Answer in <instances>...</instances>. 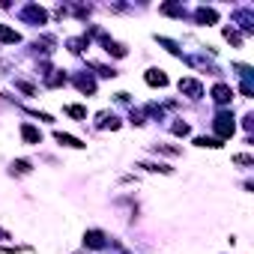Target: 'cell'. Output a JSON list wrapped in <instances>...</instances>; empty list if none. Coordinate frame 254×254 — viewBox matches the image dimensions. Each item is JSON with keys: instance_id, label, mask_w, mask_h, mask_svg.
I'll return each mask as SVG.
<instances>
[{"instance_id": "obj_7", "label": "cell", "mask_w": 254, "mask_h": 254, "mask_svg": "<svg viewBox=\"0 0 254 254\" xmlns=\"http://www.w3.org/2000/svg\"><path fill=\"white\" fill-rule=\"evenodd\" d=\"M147 84H150V87H168V75H165L162 69H150V72H147Z\"/></svg>"}, {"instance_id": "obj_3", "label": "cell", "mask_w": 254, "mask_h": 254, "mask_svg": "<svg viewBox=\"0 0 254 254\" xmlns=\"http://www.w3.org/2000/svg\"><path fill=\"white\" fill-rule=\"evenodd\" d=\"M180 93H186V96H191V99H200V96H203V87H200V81H194V78H183V81H180Z\"/></svg>"}, {"instance_id": "obj_11", "label": "cell", "mask_w": 254, "mask_h": 254, "mask_svg": "<svg viewBox=\"0 0 254 254\" xmlns=\"http://www.w3.org/2000/svg\"><path fill=\"white\" fill-rule=\"evenodd\" d=\"M54 138H57V144H60V147H72V150H81V147H84L78 138H72V135H63V132H57Z\"/></svg>"}, {"instance_id": "obj_26", "label": "cell", "mask_w": 254, "mask_h": 254, "mask_svg": "<svg viewBox=\"0 0 254 254\" xmlns=\"http://www.w3.org/2000/svg\"><path fill=\"white\" fill-rule=\"evenodd\" d=\"M132 123L141 126V123H144V114H141V111H132Z\"/></svg>"}, {"instance_id": "obj_25", "label": "cell", "mask_w": 254, "mask_h": 254, "mask_svg": "<svg viewBox=\"0 0 254 254\" xmlns=\"http://www.w3.org/2000/svg\"><path fill=\"white\" fill-rule=\"evenodd\" d=\"M239 90H242V96H254V87H251V81H242V87H239Z\"/></svg>"}, {"instance_id": "obj_10", "label": "cell", "mask_w": 254, "mask_h": 254, "mask_svg": "<svg viewBox=\"0 0 254 254\" xmlns=\"http://www.w3.org/2000/svg\"><path fill=\"white\" fill-rule=\"evenodd\" d=\"M194 15H197L200 24H215V21H218V12H215V9H206V6H200Z\"/></svg>"}, {"instance_id": "obj_23", "label": "cell", "mask_w": 254, "mask_h": 254, "mask_svg": "<svg viewBox=\"0 0 254 254\" xmlns=\"http://www.w3.org/2000/svg\"><path fill=\"white\" fill-rule=\"evenodd\" d=\"M233 162H236V165H242V168H248V165H254V159H251V156H245V153H239V156H233Z\"/></svg>"}, {"instance_id": "obj_20", "label": "cell", "mask_w": 254, "mask_h": 254, "mask_svg": "<svg viewBox=\"0 0 254 254\" xmlns=\"http://www.w3.org/2000/svg\"><path fill=\"white\" fill-rule=\"evenodd\" d=\"M194 144H197V147H212V150H218V147H221V141H218V138H194Z\"/></svg>"}, {"instance_id": "obj_12", "label": "cell", "mask_w": 254, "mask_h": 254, "mask_svg": "<svg viewBox=\"0 0 254 254\" xmlns=\"http://www.w3.org/2000/svg\"><path fill=\"white\" fill-rule=\"evenodd\" d=\"M0 42H6V45H15V42H21V36H18L12 27H3V24H0Z\"/></svg>"}, {"instance_id": "obj_21", "label": "cell", "mask_w": 254, "mask_h": 254, "mask_svg": "<svg viewBox=\"0 0 254 254\" xmlns=\"http://www.w3.org/2000/svg\"><path fill=\"white\" fill-rule=\"evenodd\" d=\"M224 39H227V42H233V45H239V42H242V36H239L233 27H224Z\"/></svg>"}, {"instance_id": "obj_24", "label": "cell", "mask_w": 254, "mask_h": 254, "mask_svg": "<svg viewBox=\"0 0 254 254\" xmlns=\"http://www.w3.org/2000/svg\"><path fill=\"white\" fill-rule=\"evenodd\" d=\"M174 135H189V123H174Z\"/></svg>"}, {"instance_id": "obj_14", "label": "cell", "mask_w": 254, "mask_h": 254, "mask_svg": "<svg viewBox=\"0 0 254 254\" xmlns=\"http://www.w3.org/2000/svg\"><path fill=\"white\" fill-rule=\"evenodd\" d=\"M236 21H239V27H242L245 33L254 30V18H251V12H236Z\"/></svg>"}, {"instance_id": "obj_15", "label": "cell", "mask_w": 254, "mask_h": 254, "mask_svg": "<svg viewBox=\"0 0 254 254\" xmlns=\"http://www.w3.org/2000/svg\"><path fill=\"white\" fill-rule=\"evenodd\" d=\"M63 111H66V114H69V117H75V120H87V111H84V108H81V105H66V108H63Z\"/></svg>"}, {"instance_id": "obj_19", "label": "cell", "mask_w": 254, "mask_h": 254, "mask_svg": "<svg viewBox=\"0 0 254 254\" xmlns=\"http://www.w3.org/2000/svg\"><path fill=\"white\" fill-rule=\"evenodd\" d=\"M66 45H69V51H72V54H81V51H84V45H90V42H87V39H69Z\"/></svg>"}, {"instance_id": "obj_16", "label": "cell", "mask_w": 254, "mask_h": 254, "mask_svg": "<svg viewBox=\"0 0 254 254\" xmlns=\"http://www.w3.org/2000/svg\"><path fill=\"white\" fill-rule=\"evenodd\" d=\"M141 168H144V171H153V174H174V168H168V165H153V162H144Z\"/></svg>"}, {"instance_id": "obj_2", "label": "cell", "mask_w": 254, "mask_h": 254, "mask_svg": "<svg viewBox=\"0 0 254 254\" xmlns=\"http://www.w3.org/2000/svg\"><path fill=\"white\" fill-rule=\"evenodd\" d=\"M21 18H24V21H30V24H45V21H48V12H45L42 6L30 3V6H24V9H21Z\"/></svg>"}, {"instance_id": "obj_9", "label": "cell", "mask_w": 254, "mask_h": 254, "mask_svg": "<svg viewBox=\"0 0 254 254\" xmlns=\"http://www.w3.org/2000/svg\"><path fill=\"white\" fill-rule=\"evenodd\" d=\"M21 138H24L27 144H39V141H42V132L36 129V126H27V123H24V126H21Z\"/></svg>"}, {"instance_id": "obj_1", "label": "cell", "mask_w": 254, "mask_h": 254, "mask_svg": "<svg viewBox=\"0 0 254 254\" xmlns=\"http://www.w3.org/2000/svg\"><path fill=\"white\" fill-rule=\"evenodd\" d=\"M212 126H215V132H218V141H224V138H233V132H236L233 114H227V111H221V114L212 120Z\"/></svg>"}, {"instance_id": "obj_8", "label": "cell", "mask_w": 254, "mask_h": 254, "mask_svg": "<svg viewBox=\"0 0 254 254\" xmlns=\"http://www.w3.org/2000/svg\"><path fill=\"white\" fill-rule=\"evenodd\" d=\"M75 87H78L81 93H87V96L96 93V81H93L90 75H75Z\"/></svg>"}, {"instance_id": "obj_27", "label": "cell", "mask_w": 254, "mask_h": 254, "mask_svg": "<svg viewBox=\"0 0 254 254\" xmlns=\"http://www.w3.org/2000/svg\"><path fill=\"white\" fill-rule=\"evenodd\" d=\"M0 239H12V236H9V230H3V227H0Z\"/></svg>"}, {"instance_id": "obj_18", "label": "cell", "mask_w": 254, "mask_h": 254, "mask_svg": "<svg viewBox=\"0 0 254 254\" xmlns=\"http://www.w3.org/2000/svg\"><path fill=\"white\" fill-rule=\"evenodd\" d=\"M162 12H165V15H180V18L186 15V9H183V6H177V3H165V6H162Z\"/></svg>"}, {"instance_id": "obj_22", "label": "cell", "mask_w": 254, "mask_h": 254, "mask_svg": "<svg viewBox=\"0 0 254 254\" xmlns=\"http://www.w3.org/2000/svg\"><path fill=\"white\" fill-rule=\"evenodd\" d=\"M12 171H15V174H30V162L18 159V162H12Z\"/></svg>"}, {"instance_id": "obj_4", "label": "cell", "mask_w": 254, "mask_h": 254, "mask_svg": "<svg viewBox=\"0 0 254 254\" xmlns=\"http://www.w3.org/2000/svg\"><path fill=\"white\" fill-rule=\"evenodd\" d=\"M84 245L99 251V248H105L108 242H105V233H102V230H87V233H84Z\"/></svg>"}, {"instance_id": "obj_13", "label": "cell", "mask_w": 254, "mask_h": 254, "mask_svg": "<svg viewBox=\"0 0 254 254\" xmlns=\"http://www.w3.org/2000/svg\"><path fill=\"white\" fill-rule=\"evenodd\" d=\"M45 84H48V87H60V84H66V75H63L60 69H51V72L45 75Z\"/></svg>"}, {"instance_id": "obj_17", "label": "cell", "mask_w": 254, "mask_h": 254, "mask_svg": "<svg viewBox=\"0 0 254 254\" xmlns=\"http://www.w3.org/2000/svg\"><path fill=\"white\" fill-rule=\"evenodd\" d=\"M93 69H96L102 78H117V69H114V66H102V63H93Z\"/></svg>"}, {"instance_id": "obj_6", "label": "cell", "mask_w": 254, "mask_h": 254, "mask_svg": "<svg viewBox=\"0 0 254 254\" xmlns=\"http://www.w3.org/2000/svg\"><path fill=\"white\" fill-rule=\"evenodd\" d=\"M96 126H99V129H120V120H117L114 114H108V111H102V114L96 117Z\"/></svg>"}, {"instance_id": "obj_5", "label": "cell", "mask_w": 254, "mask_h": 254, "mask_svg": "<svg viewBox=\"0 0 254 254\" xmlns=\"http://www.w3.org/2000/svg\"><path fill=\"white\" fill-rule=\"evenodd\" d=\"M212 99H215L218 105H227V102L233 99V90H230L227 84H215V87H212Z\"/></svg>"}]
</instances>
